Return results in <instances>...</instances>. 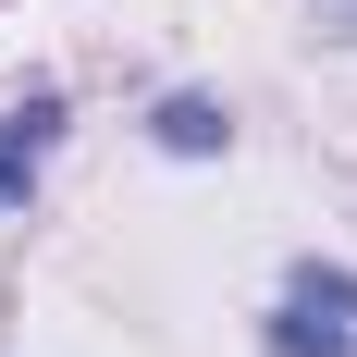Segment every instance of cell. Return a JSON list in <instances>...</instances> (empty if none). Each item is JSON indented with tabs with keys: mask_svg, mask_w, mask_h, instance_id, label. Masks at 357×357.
Returning <instances> with one entry per match:
<instances>
[{
	"mask_svg": "<svg viewBox=\"0 0 357 357\" xmlns=\"http://www.w3.org/2000/svg\"><path fill=\"white\" fill-rule=\"evenodd\" d=\"M271 357H357V271L296 259L271 296Z\"/></svg>",
	"mask_w": 357,
	"mask_h": 357,
	"instance_id": "1",
	"label": "cell"
},
{
	"mask_svg": "<svg viewBox=\"0 0 357 357\" xmlns=\"http://www.w3.org/2000/svg\"><path fill=\"white\" fill-rule=\"evenodd\" d=\"M160 148L173 160H210V148H234V111L222 99H160Z\"/></svg>",
	"mask_w": 357,
	"mask_h": 357,
	"instance_id": "3",
	"label": "cell"
},
{
	"mask_svg": "<svg viewBox=\"0 0 357 357\" xmlns=\"http://www.w3.org/2000/svg\"><path fill=\"white\" fill-rule=\"evenodd\" d=\"M50 148H62V99H13V111H0V210L37 185V160H50Z\"/></svg>",
	"mask_w": 357,
	"mask_h": 357,
	"instance_id": "2",
	"label": "cell"
}]
</instances>
